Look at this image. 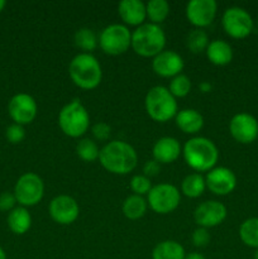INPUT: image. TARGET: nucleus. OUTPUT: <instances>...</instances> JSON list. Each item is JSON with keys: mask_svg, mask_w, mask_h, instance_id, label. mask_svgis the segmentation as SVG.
I'll use <instances>...</instances> for the list:
<instances>
[{"mask_svg": "<svg viewBox=\"0 0 258 259\" xmlns=\"http://www.w3.org/2000/svg\"><path fill=\"white\" fill-rule=\"evenodd\" d=\"M99 161L110 174L126 175L137 167L138 156L131 144L121 141H113L100 149Z\"/></svg>", "mask_w": 258, "mask_h": 259, "instance_id": "1", "label": "nucleus"}, {"mask_svg": "<svg viewBox=\"0 0 258 259\" xmlns=\"http://www.w3.org/2000/svg\"><path fill=\"white\" fill-rule=\"evenodd\" d=\"M184 158L194 171L206 172L215 167L219 159V151L214 142L205 137L189 139L184 146Z\"/></svg>", "mask_w": 258, "mask_h": 259, "instance_id": "2", "label": "nucleus"}, {"mask_svg": "<svg viewBox=\"0 0 258 259\" xmlns=\"http://www.w3.org/2000/svg\"><path fill=\"white\" fill-rule=\"evenodd\" d=\"M68 75L77 88L94 90L100 85L103 71L96 57L83 52L72 58L68 66Z\"/></svg>", "mask_w": 258, "mask_h": 259, "instance_id": "3", "label": "nucleus"}, {"mask_svg": "<svg viewBox=\"0 0 258 259\" xmlns=\"http://www.w3.org/2000/svg\"><path fill=\"white\" fill-rule=\"evenodd\" d=\"M166 46V34L159 25L146 23L132 33V48L142 57H156Z\"/></svg>", "mask_w": 258, "mask_h": 259, "instance_id": "4", "label": "nucleus"}, {"mask_svg": "<svg viewBox=\"0 0 258 259\" xmlns=\"http://www.w3.org/2000/svg\"><path fill=\"white\" fill-rule=\"evenodd\" d=\"M144 106L149 118L158 123H166L179 113L176 99L164 86H154L148 90Z\"/></svg>", "mask_w": 258, "mask_h": 259, "instance_id": "5", "label": "nucleus"}, {"mask_svg": "<svg viewBox=\"0 0 258 259\" xmlns=\"http://www.w3.org/2000/svg\"><path fill=\"white\" fill-rule=\"evenodd\" d=\"M58 125L66 136L71 138L82 137L90 125L88 110L78 99L66 104L58 114Z\"/></svg>", "mask_w": 258, "mask_h": 259, "instance_id": "6", "label": "nucleus"}, {"mask_svg": "<svg viewBox=\"0 0 258 259\" xmlns=\"http://www.w3.org/2000/svg\"><path fill=\"white\" fill-rule=\"evenodd\" d=\"M99 45L106 55H123L132 47V33L126 25L110 24L100 33Z\"/></svg>", "mask_w": 258, "mask_h": 259, "instance_id": "7", "label": "nucleus"}, {"mask_svg": "<svg viewBox=\"0 0 258 259\" xmlns=\"http://www.w3.org/2000/svg\"><path fill=\"white\" fill-rule=\"evenodd\" d=\"M14 196L23 207L34 206L42 200L45 185L42 179L33 172L22 175L14 186Z\"/></svg>", "mask_w": 258, "mask_h": 259, "instance_id": "8", "label": "nucleus"}, {"mask_svg": "<svg viewBox=\"0 0 258 259\" xmlns=\"http://www.w3.org/2000/svg\"><path fill=\"white\" fill-rule=\"evenodd\" d=\"M181 195L174 185L159 184L153 186L148 192V204L157 214H169L179 207Z\"/></svg>", "mask_w": 258, "mask_h": 259, "instance_id": "9", "label": "nucleus"}, {"mask_svg": "<svg viewBox=\"0 0 258 259\" xmlns=\"http://www.w3.org/2000/svg\"><path fill=\"white\" fill-rule=\"evenodd\" d=\"M225 33L235 39L248 37L253 30V19L249 13L239 7L228 8L222 18Z\"/></svg>", "mask_w": 258, "mask_h": 259, "instance_id": "10", "label": "nucleus"}, {"mask_svg": "<svg viewBox=\"0 0 258 259\" xmlns=\"http://www.w3.org/2000/svg\"><path fill=\"white\" fill-rule=\"evenodd\" d=\"M10 118L15 124L25 125L32 123L38 113V106L34 99L28 94H17L13 96L8 105Z\"/></svg>", "mask_w": 258, "mask_h": 259, "instance_id": "11", "label": "nucleus"}, {"mask_svg": "<svg viewBox=\"0 0 258 259\" xmlns=\"http://www.w3.org/2000/svg\"><path fill=\"white\" fill-rule=\"evenodd\" d=\"M217 10L215 0H191L186 5V18L197 29H201L214 22Z\"/></svg>", "mask_w": 258, "mask_h": 259, "instance_id": "12", "label": "nucleus"}, {"mask_svg": "<svg viewBox=\"0 0 258 259\" xmlns=\"http://www.w3.org/2000/svg\"><path fill=\"white\" fill-rule=\"evenodd\" d=\"M229 131L235 141L249 144L258 138V121L250 114L239 113L230 120Z\"/></svg>", "mask_w": 258, "mask_h": 259, "instance_id": "13", "label": "nucleus"}, {"mask_svg": "<svg viewBox=\"0 0 258 259\" xmlns=\"http://www.w3.org/2000/svg\"><path fill=\"white\" fill-rule=\"evenodd\" d=\"M50 215L61 225H70L76 222L80 214V207L76 200L68 195L56 196L50 202Z\"/></svg>", "mask_w": 258, "mask_h": 259, "instance_id": "14", "label": "nucleus"}, {"mask_svg": "<svg viewBox=\"0 0 258 259\" xmlns=\"http://www.w3.org/2000/svg\"><path fill=\"white\" fill-rule=\"evenodd\" d=\"M205 184L212 194L225 196L234 191L237 186V177L234 172L227 167H214L207 172Z\"/></svg>", "mask_w": 258, "mask_h": 259, "instance_id": "15", "label": "nucleus"}, {"mask_svg": "<svg viewBox=\"0 0 258 259\" xmlns=\"http://www.w3.org/2000/svg\"><path fill=\"white\" fill-rule=\"evenodd\" d=\"M227 218V207L219 201H205L195 209L194 219L200 228H214Z\"/></svg>", "mask_w": 258, "mask_h": 259, "instance_id": "16", "label": "nucleus"}, {"mask_svg": "<svg viewBox=\"0 0 258 259\" xmlns=\"http://www.w3.org/2000/svg\"><path fill=\"white\" fill-rule=\"evenodd\" d=\"M152 68L161 77L174 78L184 70V60L175 51H162L152 61Z\"/></svg>", "mask_w": 258, "mask_h": 259, "instance_id": "17", "label": "nucleus"}, {"mask_svg": "<svg viewBox=\"0 0 258 259\" xmlns=\"http://www.w3.org/2000/svg\"><path fill=\"white\" fill-rule=\"evenodd\" d=\"M119 17L126 25L139 27L147 18L146 4L141 0H123L118 5Z\"/></svg>", "mask_w": 258, "mask_h": 259, "instance_id": "18", "label": "nucleus"}, {"mask_svg": "<svg viewBox=\"0 0 258 259\" xmlns=\"http://www.w3.org/2000/svg\"><path fill=\"white\" fill-rule=\"evenodd\" d=\"M153 158L159 164H168L176 161L181 154V146L176 138L172 137H163L158 139L153 146Z\"/></svg>", "mask_w": 258, "mask_h": 259, "instance_id": "19", "label": "nucleus"}, {"mask_svg": "<svg viewBox=\"0 0 258 259\" xmlns=\"http://www.w3.org/2000/svg\"><path fill=\"white\" fill-rule=\"evenodd\" d=\"M175 120H176V125L179 126L180 131L186 134H196L204 126V118L195 109L180 110L175 116Z\"/></svg>", "mask_w": 258, "mask_h": 259, "instance_id": "20", "label": "nucleus"}, {"mask_svg": "<svg viewBox=\"0 0 258 259\" xmlns=\"http://www.w3.org/2000/svg\"><path fill=\"white\" fill-rule=\"evenodd\" d=\"M205 52H206L207 60L215 66H225L233 60V50L229 43L225 40H212L209 43Z\"/></svg>", "mask_w": 258, "mask_h": 259, "instance_id": "21", "label": "nucleus"}, {"mask_svg": "<svg viewBox=\"0 0 258 259\" xmlns=\"http://www.w3.org/2000/svg\"><path fill=\"white\" fill-rule=\"evenodd\" d=\"M32 217L25 207H14L8 215V227L14 234L23 235L30 229Z\"/></svg>", "mask_w": 258, "mask_h": 259, "instance_id": "22", "label": "nucleus"}, {"mask_svg": "<svg viewBox=\"0 0 258 259\" xmlns=\"http://www.w3.org/2000/svg\"><path fill=\"white\" fill-rule=\"evenodd\" d=\"M184 247L175 240H164L153 248L152 259H185Z\"/></svg>", "mask_w": 258, "mask_h": 259, "instance_id": "23", "label": "nucleus"}, {"mask_svg": "<svg viewBox=\"0 0 258 259\" xmlns=\"http://www.w3.org/2000/svg\"><path fill=\"white\" fill-rule=\"evenodd\" d=\"M206 189L205 179L200 174H191L184 179L181 184V191L190 199H196L204 194Z\"/></svg>", "mask_w": 258, "mask_h": 259, "instance_id": "24", "label": "nucleus"}, {"mask_svg": "<svg viewBox=\"0 0 258 259\" xmlns=\"http://www.w3.org/2000/svg\"><path fill=\"white\" fill-rule=\"evenodd\" d=\"M147 211L146 200L138 195H132L126 197L123 202V214L129 220H138L144 217Z\"/></svg>", "mask_w": 258, "mask_h": 259, "instance_id": "25", "label": "nucleus"}, {"mask_svg": "<svg viewBox=\"0 0 258 259\" xmlns=\"http://www.w3.org/2000/svg\"><path fill=\"white\" fill-rule=\"evenodd\" d=\"M146 13L152 24L158 25L168 17L169 4L166 0H151L146 4Z\"/></svg>", "mask_w": 258, "mask_h": 259, "instance_id": "26", "label": "nucleus"}, {"mask_svg": "<svg viewBox=\"0 0 258 259\" xmlns=\"http://www.w3.org/2000/svg\"><path fill=\"white\" fill-rule=\"evenodd\" d=\"M239 237L247 247L258 249V218H250L242 223Z\"/></svg>", "mask_w": 258, "mask_h": 259, "instance_id": "27", "label": "nucleus"}, {"mask_svg": "<svg viewBox=\"0 0 258 259\" xmlns=\"http://www.w3.org/2000/svg\"><path fill=\"white\" fill-rule=\"evenodd\" d=\"M73 40H75V45L80 50L85 51V53H90L98 46V37L94 33V30L89 29V28H81V29H78L75 33Z\"/></svg>", "mask_w": 258, "mask_h": 259, "instance_id": "28", "label": "nucleus"}, {"mask_svg": "<svg viewBox=\"0 0 258 259\" xmlns=\"http://www.w3.org/2000/svg\"><path fill=\"white\" fill-rule=\"evenodd\" d=\"M76 153L80 157L82 161L85 162H94L99 158L100 154V149H99L98 144L91 139L85 138L81 139L76 146Z\"/></svg>", "mask_w": 258, "mask_h": 259, "instance_id": "29", "label": "nucleus"}, {"mask_svg": "<svg viewBox=\"0 0 258 259\" xmlns=\"http://www.w3.org/2000/svg\"><path fill=\"white\" fill-rule=\"evenodd\" d=\"M209 38L202 29H194L186 38V46L192 53H200L206 51L209 46Z\"/></svg>", "mask_w": 258, "mask_h": 259, "instance_id": "30", "label": "nucleus"}, {"mask_svg": "<svg viewBox=\"0 0 258 259\" xmlns=\"http://www.w3.org/2000/svg\"><path fill=\"white\" fill-rule=\"evenodd\" d=\"M169 93L174 95V98H185L190 94L191 91V80L187 77L186 75H180L175 76L172 78V81L169 82V88H168Z\"/></svg>", "mask_w": 258, "mask_h": 259, "instance_id": "31", "label": "nucleus"}, {"mask_svg": "<svg viewBox=\"0 0 258 259\" xmlns=\"http://www.w3.org/2000/svg\"><path fill=\"white\" fill-rule=\"evenodd\" d=\"M131 189L134 195H138V196H143L146 194L148 195L152 189L151 180L144 175H136L131 180Z\"/></svg>", "mask_w": 258, "mask_h": 259, "instance_id": "32", "label": "nucleus"}, {"mask_svg": "<svg viewBox=\"0 0 258 259\" xmlns=\"http://www.w3.org/2000/svg\"><path fill=\"white\" fill-rule=\"evenodd\" d=\"M7 139L13 144H18L25 138V131L23 128V125H19V124H12L7 128Z\"/></svg>", "mask_w": 258, "mask_h": 259, "instance_id": "33", "label": "nucleus"}, {"mask_svg": "<svg viewBox=\"0 0 258 259\" xmlns=\"http://www.w3.org/2000/svg\"><path fill=\"white\" fill-rule=\"evenodd\" d=\"M191 239L195 247H206L210 242V234L209 232H207V229H205V228H197V229H195L194 233H192Z\"/></svg>", "mask_w": 258, "mask_h": 259, "instance_id": "34", "label": "nucleus"}, {"mask_svg": "<svg viewBox=\"0 0 258 259\" xmlns=\"http://www.w3.org/2000/svg\"><path fill=\"white\" fill-rule=\"evenodd\" d=\"M91 132H93V136L95 137V139L104 142L110 137L111 128L106 123H96L91 129Z\"/></svg>", "mask_w": 258, "mask_h": 259, "instance_id": "35", "label": "nucleus"}, {"mask_svg": "<svg viewBox=\"0 0 258 259\" xmlns=\"http://www.w3.org/2000/svg\"><path fill=\"white\" fill-rule=\"evenodd\" d=\"M17 202L14 194L12 192H3L0 194V211H12Z\"/></svg>", "mask_w": 258, "mask_h": 259, "instance_id": "36", "label": "nucleus"}, {"mask_svg": "<svg viewBox=\"0 0 258 259\" xmlns=\"http://www.w3.org/2000/svg\"><path fill=\"white\" fill-rule=\"evenodd\" d=\"M159 169H161V164H159L157 161H154V159L153 161L146 162L143 166L144 176H147L148 179L152 176H156V175L159 172Z\"/></svg>", "mask_w": 258, "mask_h": 259, "instance_id": "37", "label": "nucleus"}, {"mask_svg": "<svg viewBox=\"0 0 258 259\" xmlns=\"http://www.w3.org/2000/svg\"><path fill=\"white\" fill-rule=\"evenodd\" d=\"M199 89L201 93L206 94V93H210V91H211L212 85L210 82H207V81H202V82L199 85Z\"/></svg>", "mask_w": 258, "mask_h": 259, "instance_id": "38", "label": "nucleus"}, {"mask_svg": "<svg viewBox=\"0 0 258 259\" xmlns=\"http://www.w3.org/2000/svg\"><path fill=\"white\" fill-rule=\"evenodd\" d=\"M185 259H206V258H205L202 254H200V253L194 252V253H190V254L185 255Z\"/></svg>", "mask_w": 258, "mask_h": 259, "instance_id": "39", "label": "nucleus"}, {"mask_svg": "<svg viewBox=\"0 0 258 259\" xmlns=\"http://www.w3.org/2000/svg\"><path fill=\"white\" fill-rule=\"evenodd\" d=\"M5 5H7L5 0H0V13L3 12V9H4V8H5Z\"/></svg>", "mask_w": 258, "mask_h": 259, "instance_id": "40", "label": "nucleus"}, {"mask_svg": "<svg viewBox=\"0 0 258 259\" xmlns=\"http://www.w3.org/2000/svg\"><path fill=\"white\" fill-rule=\"evenodd\" d=\"M0 259H7V254H5V252L3 250V248H0Z\"/></svg>", "mask_w": 258, "mask_h": 259, "instance_id": "41", "label": "nucleus"}, {"mask_svg": "<svg viewBox=\"0 0 258 259\" xmlns=\"http://www.w3.org/2000/svg\"><path fill=\"white\" fill-rule=\"evenodd\" d=\"M254 259H258V249L255 250V253H254Z\"/></svg>", "mask_w": 258, "mask_h": 259, "instance_id": "42", "label": "nucleus"}]
</instances>
